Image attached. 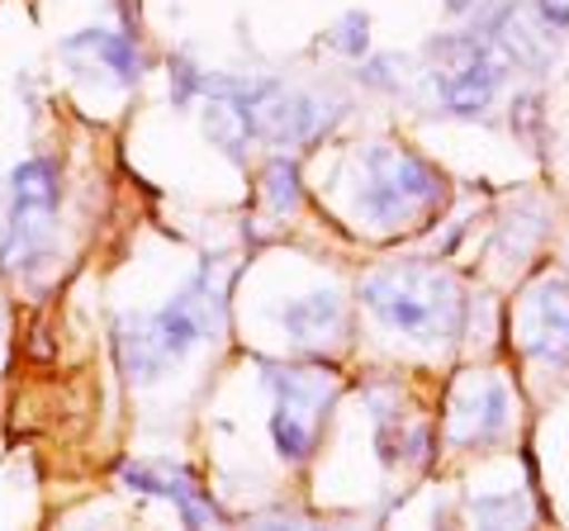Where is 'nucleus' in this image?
<instances>
[{"label":"nucleus","mask_w":569,"mask_h":531,"mask_svg":"<svg viewBox=\"0 0 569 531\" xmlns=\"http://www.w3.org/2000/svg\"><path fill=\"white\" fill-rule=\"evenodd\" d=\"M361 304L380 318L385 332L408 342H451L466 328V294L437 266H395L361 285Z\"/></svg>","instance_id":"obj_1"},{"label":"nucleus","mask_w":569,"mask_h":531,"mask_svg":"<svg viewBox=\"0 0 569 531\" xmlns=\"http://www.w3.org/2000/svg\"><path fill=\"white\" fill-rule=\"evenodd\" d=\"M62 214V171L52 157H24L6 176V209H0V266L14 275L39 271L52 261Z\"/></svg>","instance_id":"obj_2"},{"label":"nucleus","mask_w":569,"mask_h":531,"mask_svg":"<svg viewBox=\"0 0 569 531\" xmlns=\"http://www.w3.org/2000/svg\"><path fill=\"white\" fill-rule=\"evenodd\" d=\"M447 200V181L432 162H422L408 148L376 143L361 162V186H356V214L376 228H403L422 214H432Z\"/></svg>","instance_id":"obj_3"},{"label":"nucleus","mask_w":569,"mask_h":531,"mask_svg":"<svg viewBox=\"0 0 569 531\" xmlns=\"http://www.w3.org/2000/svg\"><path fill=\"white\" fill-rule=\"evenodd\" d=\"M422 58L432 62V86L437 104L456 119H479L493 104L498 86L508 77V62L498 58V48L489 39H479L475 29L466 33H437L427 39Z\"/></svg>","instance_id":"obj_4"},{"label":"nucleus","mask_w":569,"mask_h":531,"mask_svg":"<svg viewBox=\"0 0 569 531\" xmlns=\"http://www.w3.org/2000/svg\"><path fill=\"white\" fill-rule=\"evenodd\" d=\"M138 318H142V328H148L152 347L167 357V365H176V361H186L194 347L209 342L213 332L223 328V318H228V280L219 275V266L204 261L162 309L138 313Z\"/></svg>","instance_id":"obj_5"},{"label":"nucleus","mask_w":569,"mask_h":531,"mask_svg":"<svg viewBox=\"0 0 569 531\" xmlns=\"http://www.w3.org/2000/svg\"><path fill=\"white\" fill-rule=\"evenodd\" d=\"M271 441L280 460H309L337 399L332 380L318 375V370H280V375H271Z\"/></svg>","instance_id":"obj_6"},{"label":"nucleus","mask_w":569,"mask_h":531,"mask_svg":"<svg viewBox=\"0 0 569 531\" xmlns=\"http://www.w3.org/2000/svg\"><path fill=\"white\" fill-rule=\"evenodd\" d=\"M119 480L129 489H142V493H157V499L176 503V512L190 522V527H209V522H223V512L213 508L209 489L194 484V474L186 470H167V465H119Z\"/></svg>","instance_id":"obj_7"},{"label":"nucleus","mask_w":569,"mask_h":531,"mask_svg":"<svg viewBox=\"0 0 569 531\" xmlns=\"http://www.w3.org/2000/svg\"><path fill=\"white\" fill-rule=\"evenodd\" d=\"M527 357L569 365V290L537 285L527 304Z\"/></svg>","instance_id":"obj_8"},{"label":"nucleus","mask_w":569,"mask_h":531,"mask_svg":"<svg viewBox=\"0 0 569 531\" xmlns=\"http://www.w3.org/2000/svg\"><path fill=\"white\" fill-rule=\"evenodd\" d=\"M276 323L284 328V338L299 347H323L347 332V304H342V294H332V290H313V294H299L290 304H280Z\"/></svg>","instance_id":"obj_9"},{"label":"nucleus","mask_w":569,"mask_h":531,"mask_svg":"<svg viewBox=\"0 0 569 531\" xmlns=\"http://www.w3.org/2000/svg\"><path fill=\"white\" fill-rule=\"evenodd\" d=\"M508 413H512V403H508V389L489 380V384H475L466 399H460V409H456V428L451 437L460 441V447H489V441H498L508 432Z\"/></svg>","instance_id":"obj_10"},{"label":"nucleus","mask_w":569,"mask_h":531,"mask_svg":"<svg viewBox=\"0 0 569 531\" xmlns=\"http://www.w3.org/2000/svg\"><path fill=\"white\" fill-rule=\"evenodd\" d=\"M62 52H86L91 62H100L104 72H110L119 86H138L142 77V48L133 43V33H123V29H81V33H71V39H62Z\"/></svg>","instance_id":"obj_11"},{"label":"nucleus","mask_w":569,"mask_h":531,"mask_svg":"<svg viewBox=\"0 0 569 531\" xmlns=\"http://www.w3.org/2000/svg\"><path fill=\"white\" fill-rule=\"evenodd\" d=\"M114 357H119L123 380H133V384H152V380H162L171 370L162 351L152 347V338H148V328H142L138 313L114 323Z\"/></svg>","instance_id":"obj_12"},{"label":"nucleus","mask_w":569,"mask_h":531,"mask_svg":"<svg viewBox=\"0 0 569 531\" xmlns=\"http://www.w3.org/2000/svg\"><path fill=\"white\" fill-rule=\"evenodd\" d=\"M266 204H271V214H295L299 209V167H295V157H276V162L266 167Z\"/></svg>","instance_id":"obj_13"},{"label":"nucleus","mask_w":569,"mask_h":531,"mask_svg":"<svg viewBox=\"0 0 569 531\" xmlns=\"http://www.w3.org/2000/svg\"><path fill=\"white\" fill-rule=\"evenodd\" d=\"M323 43H328L332 52H342V58L361 62L366 52H370V14H366V10H347L342 20H337V24L323 33Z\"/></svg>","instance_id":"obj_14"},{"label":"nucleus","mask_w":569,"mask_h":531,"mask_svg":"<svg viewBox=\"0 0 569 531\" xmlns=\"http://www.w3.org/2000/svg\"><path fill=\"white\" fill-rule=\"evenodd\" d=\"M200 96H204V72L186 58V52L181 58H171V104H181L186 110V104L200 100Z\"/></svg>","instance_id":"obj_15"},{"label":"nucleus","mask_w":569,"mask_h":531,"mask_svg":"<svg viewBox=\"0 0 569 531\" xmlns=\"http://www.w3.org/2000/svg\"><path fill=\"white\" fill-rule=\"evenodd\" d=\"M470 518H475V522H485V527H503L508 518L527 522L531 512H527L522 499H512V493H508V499H475V503H470Z\"/></svg>","instance_id":"obj_16"},{"label":"nucleus","mask_w":569,"mask_h":531,"mask_svg":"<svg viewBox=\"0 0 569 531\" xmlns=\"http://www.w3.org/2000/svg\"><path fill=\"white\" fill-rule=\"evenodd\" d=\"M537 6V24L550 33V39H565L569 33V0H531Z\"/></svg>","instance_id":"obj_17"},{"label":"nucleus","mask_w":569,"mask_h":531,"mask_svg":"<svg viewBox=\"0 0 569 531\" xmlns=\"http://www.w3.org/2000/svg\"><path fill=\"white\" fill-rule=\"evenodd\" d=\"M395 67H399V58H389V52H385V58H361V72H356V77H361L366 86H380V91H389V86H395L399 77H389V72H395Z\"/></svg>","instance_id":"obj_18"},{"label":"nucleus","mask_w":569,"mask_h":531,"mask_svg":"<svg viewBox=\"0 0 569 531\" xmlns=\"http://www.w3.org/2000/svg\"><path fill=\"white\" fill-rule=\"evenodd\" d=\"M475 6H479V0H447L451 14H466V10H475Z\"/></svg>","instance_id":"obj_19"}]
</instances>
